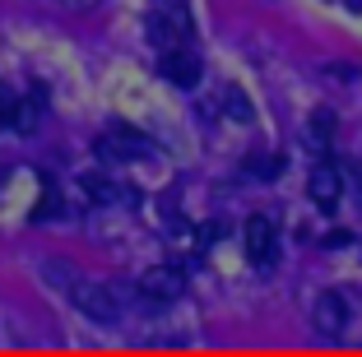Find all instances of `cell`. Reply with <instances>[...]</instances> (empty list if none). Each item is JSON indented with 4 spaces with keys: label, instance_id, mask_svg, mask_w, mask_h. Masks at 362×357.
I'll return each instance as SVG.
<instances>
[{
    "label": "cell",
    "instance_id": "cell-8",
    "mask_svg": "<svg viewBox=\"0 0 362 357\" xmlns=\"http://www.w3.org/2000/svg\"><path fill=\"white\" fill-rule=\"evenodd\" d=\"M311 325H316L320 334H339V329L349 325V302H344V293H320L316 306H311Z\"/></svg>",
    "mask_w": 362,
    "mask_h": 357
},
{
    "label": "cell",
    "instance_id": "cell-2",
    "mask_svg": "<svg viewBox=\"0 0 362 357\" xmlns=\"http://www.w3.org/2000/svg\"><path fill=\"white\" fill-rule=\"evenodd\" d=\"M98 153L103 158H149L153 153V139L144 135V130H135V126H126V121H112L107 126V135H98Z\"/></svg>",
    "mask_w": 362,
    "mask_h": 357
},
{
    "label": "cell",
    "instance_id": "cell-7",
    "mask_svg": "<svg viewBox=\"0 0 362 357\" xmlns=\"http://www.w3.org/2000/svg\"><path fill=\"white\" fill-rule=\"evenodd\" d=\"M307 195L320 204V209H334L339 195H344V172L334 168V163H316L311 177H307Z\"/></svg>",
    "mask_w": 362,
    "mask_h": 357
},
{
    "label": "cell",
    "instance_id": "cell-10",
    "mask_svg": "<svg viewBox=\"0 0 362 357\" xmlns=\"http://www.w3.org/2000/svg\"><path fill=\"white\" fill-rule=\"evenodd\" d=\"M246 172H251V177H265V181H274L279 177V172H284V158H279V153H251V158H246Z\"/></svg>",
    "mask_w": 362,
    "mask_h": 357
},
{
    "label": "cell",
    "instance_id": "cell-1",
    "mask_svg": "<svg viewBox=\"0 0 362 357\" xmlns=\"http://www.w3.org/2000/svg\"><path fill=\"white\" fill-rule=\"evenodd\" d=\"M47 279H52L56 288H61L70 302L79 306V311L88 315V320H98V325H112V320H121V306H117V293L103 283H88V279H79L75 269H65V264H47Z\"/></svg>",
    "mask_w": 362,
    "mask_h": 357
},
{
    "label": "cell",
    "instance_id": "cell-9",
    "mask_svg": "<svg viewBox=\"0 0 362 357\" xmlns=\"http://www.w3.org/2000/svg\"><path fill=\"white\" fill-rule=\"evenodd\" d=\"M334 121H339V116H334L330 107H316V112L307 116V144L316 148V153H330V139H334Z\"/></svg>",
    "mask_w": 362,
    "mask_h": 357
},
{
    "label": "cell",
    "instance_id": "cell-14",
    "mask_svg": "<svg viewBox=\"0 0 362 357\" xmlns=\"http://www.w3.org/2000/svg\"><path fill=\"white\" fill-rule=\"evenodd\" d=\"M349 172H353V181H358V200H362V163H353Z\"/></svg>",
    "mask_w": 362,
    "mask_h": 357
},
{
    "label": "cell",
    "instance_id": "cell-6",
    "mask_svg": "<svg viewBox=\"0 0 362 357\" xmlns=\"http://www.w3.org/2000/svg\"><path fill=\"white\" fill-rule=\"evenodd\" d=\"M158 70H163V79H168V84H177V88H195V84H200V56H195L191 47L163 52Z\"/></svg>",
    "mask_w": 362,
    "mask_h": 357
},
{
    "label": "cell",
    "instance_id": "cell-12",
    "mask_svg": "<svg viewBox=\"0 0 362 357\" xmlns=\"http://www.w3.org/2000/svg\"><path fill=\"white\" fill-rule=\"evenodd\" d=\"M79 186H84L88 195H93V200H107V195H112V181H103L98 172H88V177H79Z\"/></svg>",
    "mask_w": 362,
    "mask_h": 357
},
{
    "label": "cell",
    "instance_id": "cell-13",
    "mask_svg": "<svg viewBox=\"0 0 362 357\" xmlns=\"http://www.w3.org/2000/svg\"><path fill=\"white\" fill-rule=\"evenodd\" d=\"M10 121H14V130H19V135H28V130L37 126V107H14Z\"/></svg>",
    "mask_w": 362,
    "mask_h": 357
},
{
    "label": "cell",
    "instance_id": "cell-11",
    "mask_svg": "<svg viewBox=\"0 0 362 357\" xmlns=\"http://www.w3.org/2000/svg\"><path fill=\"white\" fill-rule=\"evenodd\" d=\"M223 103L233 112V121H251V103L242 98V88H223Z\"/></svg>",
    "mask_w": 362,
    "mask_h": 357
},
{
    "label": "cell",
    "instance_id": "cell-5",
    "mask_svg": "<svg viewBox=\"0 0 362 357\" xmlns=\"http://www.w3.org/2000/svg\"><path fill=\"white\" fill-rule=\"evenodd\" d=\"M274 251H279L274 218H265V213L246 218V255H251V260H256L260 269H269V264H274Z\"/></svg>",
    "mask_w": 362,
    "mask_h": 357
},
{
    "label": "cell",
    "instance_id": "cell-3",
    "mask_svg": "<svg viewBox=\"0 0 362 357\" xmlns=\"http://www.w3.org/2000/svg\"><path fill=\"white\" fill-rule=\"evenodd\" d=\"M144 33H149V42L158 47V52H177V47H186L191 19H186L181 5H172V10H153L149 23H144Z\"/></svg>",
    "mask_w": 362,
    "mask_h": 357
},
{
    "label": "cell",
    "instance_id": "cell-4",
    "mask_svg": "<svg viewBox=\"0 0 362 357\" xmlns=\"http://www.w3.org/2000/svg\"><path fill=\"white\" fill-rule=\"evenodd\" d=\"M135 293H139L144 306H163V302H177V297L186 293V279H181V269H172V264H158V269H144Z\"/></svg>",
    "mask_w": 362,
    "mask_h": 357
},
{
    "label": "cell",
    "instance_id": "cell-15",
    "mask_svg": "<svg viewBox=\"0 0 362 357\" xmlns=\"http://www.w3.org/2000/svg\"><path fill=\"white\" fill-rule=\"evenodd\" d=\"M158 5H168V10H172V5H181V0H158Z\"/></svg>",
    "mask_w": 362,
    "mask_h": 357
}]
</instances>
